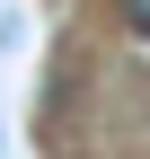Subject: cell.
Here are the masks:
<instances>
[{
    "label": "cell",
    "mask_w": 150,
    "mask_h": 159,
    "mask_svg": "<svg viewBox=\"0 0 150 159\" xmlns=\"http://www.w3.org/2000/svg\"><path fill=\"white\" fill-rule=\"evenodd\" d=\"M115 18H124V27H133L141 44H150V0H115Z\"/></svg>",
    "instance_id": "cell-1"
}]
</instances>
